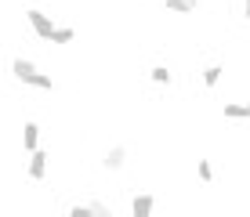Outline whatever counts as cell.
I'll use <instances>...</instances> for the list:
<instances>
[{"mask_svg":"<svg viewBox=\"0 0 250 217\" xmlns=\"http://www.w3.org/2000/svg\"><path fill=\"white\" fill-rule=\"evenodd\" d=\"M51 43H55V47H69V43H76V29H73V25H55Z\"/></svg>","mask_w":250,"mask_h":217,"instance_id":"cell-9","label":"cell"},{"mask_svg":"<svg viewBox=\"0 0 250 217\" xmlns=\"http://www.w3.org/2000/svg\"><path fill=\"white\" fill-rule=\"evenodd\" d=\"M152 210H156V196H152V192H138L131 199V214L134 217H149Z\"/></svg>","mask_w":250,"mask_h":217,"instance_id":"cell-6","label":"cell"},{"mask_svg":"<svg viewBox=\"0 0 250 217\" xmlns=\"http://www.w3.org/2000/svg\"><path fill=\"white\" fill-rule=\"evenodd\" d=\"M221 116L232 119V123H243L247 119V105L243 101H225V105H221Z\"/></svg>","mask_w":250,"mask_h":217,"instance_id":"cell-10","label":"cell"},{"mask_svg":"<svg viewBox=\"0 0 250 217\" xmlns=\"http://www.w3.org/2000/svg\"><path fill=\"white\" fill-rule=\"evenodd\" d=\"M163 11H170V15H196L200 11V0H163Z\"/></svg>","mask_w":250,"mask_h":217,"instance_id":"cell-8","label":"cell"},{"mask_svg":"<svg viewBox=\"0 0 250 217\" xmlns=\"http://www.w3.org/2000/svg\"><path fill=\"white\" fill-rule=\"evenodd\" d=\"M243 19L250 22V0H243Z\"/></svg>","mask_w":250,"mask_h":217,"instance_id":"cell-15","label":"cell"},{"mask_svg":"<svg viewBox=\"0 0 250 217\" xmlns=\"http://www.w3.org/2000/svg\"><path fill=\"white\" fill-rule=\"evenodd\" d=\"M196 178H200L203 185H210V181H214V167H210V159H196Z\"/></svg>","mask_w":250,"mask_h":217,"instance_id":"cell-12","label":"cell"},{"mask_svg":"<svg viewBox=\"0 0 250 217\" xmlns=\"http://www.w3.org/2000/svg\"><path fill=\"white\" fill-rule=\"evenodd\" d=\"M11 76L19 80L22 87H33V91H47V94H55L58 91V83H55V76H47V73H40L37 62L33 58H11Z\"/></svg>","mask_w":250,"mask_h":217,"instance_id":"cell-1","label":"cell"},{"mask_svg":"<svg viewBox=\"0 0 250 217\" xmlns=\"http://www.w3.org/2000/svg\"><path fill=\"white\" fill-rule=\"evenodd\" d=\"M102 167H105L109 174L124 170V167H127V145H109L105 156H102Z\"/></svg>","mask_w":250,"mask_h":217,"instance_id":"cell-4","label":"cell"},{"mask_svg":"<svg viewBox=\"0 0 250 217\" xmlns=\"http://www.w3.org/2000/svg\"><path fill=\"white\" fill-rule=\"evenodd\" d=\"M25 22H29V29L37 33V40L51 43V33H55V19H51L47 11H40V7H29V11H25Z\"/></svg>","mask_w":250,"mask_h":217,"instance_id":"cell-3","label":"cell"},{"mask_svg":"<svg viewBox=\"0 0 250 217\" xmlns=\"http://www.w3.org/2000/svg\"><path fill=\"white\" fill-rule=\"evenodd\" d=\"M149 80L156 83V87H170V80H174V73H170L167 65H152V69H149Z\"/></svg>","mask_w":250,"mask_h":217,"instance_id":"cell-11","label":"cell"},{"mask_svg":"<svg viewBox=\"0 0 250 217\" xmlns=\"http://www.w3.org/2000/svg\"><path fill=\"white\" fill-rule=\"evenodd\" d=\"M47 170H51V152L47 149H33L29 159H25V178H29L33 185H40V181L47 178Z\"/></svg>","mask_w":250,"mask_h":217,"instance_id":"cell-2","label":"cell"},{"mask_svg":"<svg viewBox=\"0 0 250 217\" xmlns=\"http://www.w3.org/2000/svg\"><path fill=\"white\" fill-rule=\"evenodd\" d=\"M87 210H91L94 217H113V206H109L105 199H91V203H87Z\"/></svg>","mask_w":250,"mask_h":217,"instance_id":"cell-13","label":"cell"},{"mask_svg":"<svg viewBox=\"0 0 250 217\" xmlns=\"http://www.w3.org/2000/svg\"><path fill=\"white\" fill-rule=\"evenodd\" d=\"M33 149H40V123L37 119H25L22 123V152L29 156Z\"/></svg>","mask_w":250,"mask_h":217,"instance_id":"cell-5","label":"cell"},{"mask_svg":"<svg viewBox=\"0 0 250 217\" xmlns=\"http://www.w3.org/2000/svg\"><path fill=\"white\" fill-rule=\"evenodd\" d=\"M243 105H247V119H250V101H243Z\"/></svg>","mask_w":250,"mask_h":217,"instance_id":"cell-16","label":"cell"},{"mask_svg":"<svg viewBox=\"0 0 250 217\" xmlns=\"http://www.w3.org/2000/svg\"><path fill=\"white\" fill-rule=\"evenodd\" d=\"M69 217H91L87 203H73V206H69Z\"/></svg>","mask_w":250,"mask_h":217,"instance_id":"cell-14","label":"cell"},{"mask_svg":"<svg viewBox=\"0 0 250 217\" xmlns=\"http://www.w3.org/2000/svg\"><path fill=\"white\" fill-rule=\"evenodd\" d=\"M221 76H225V65H218V62L200 69V80H203V87H207V91H214V87L221 83Z\"/></svg>","mask_w":250,"mask_h":217,"instance_id":"cell-7","label":"cell"}]
</instances>
